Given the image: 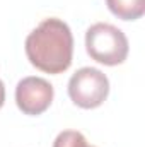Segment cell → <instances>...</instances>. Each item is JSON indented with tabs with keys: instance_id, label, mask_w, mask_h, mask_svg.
Returning <instances> with one entry per match:
<instances>
[{
	"instance_id": "1",
	"label": "cell",
	"mask_w": 145,
	"mask_h": 147,
	"mask_svg": "<svg viewBox=\"0 0 145 147\" xmlns=\"http://www.w3.org/2000/svg\"><path fill=\"white\" fill-rule=\"evenodd\" d=\"M26 55L41 72H65L73 57V36L68 24L56 17L44 19L26 38Z\"/></svg>"
},
{
	"instance_id": "2",
	"label": "cell",
	"mask_w": 145,
	"mask_h": 147,
	"mask_svg": "<svg viewBox=\"0 0 145 147\" xmlns=\"http://www.w3.org/2000/svg\"><path fill=\"white\" fill-rule=\"evenodd\" d=\"M85 50L97 63L114 67L126 60L130 45L119 28L108 22H96L85 33Z\"/></svg>"
},
{
	"instance_id": "3",
	"label": "cell",
	"mask_w": 145,
	"mask_h": 147,
	"mask_svg": "<svg viewBox=\"0 0 145 147\" xmlns=\"http://www.w3.org/2000/svg\"><path fill=\"white\" fill-rule=\"evenodd\" d=\"M109 94V80L106 74L94 67H82L68 80V96L79 108H99Z\"/></svg>"
},
{
	"instance_id": "4",
	"label": "cell",
	"mask_w": 145,
	"mask_h": 147,
	"mask_svg": "<svg viewBox=\"0 0 145 147\" xmlns=\"http://www.w3.org/2000/svg\"><path fill=\"white\" fill-rule=\"evenodd\" d=\"M55 89L43 77H24L15 87V105L24 115L38 116L53 103Z\"/></svg>"
},
{
	"instance_id": "5",
	"label": "cell",
	"mask_w": 145,
	"mask_h": 147,
	"mask_svg": "<svg viewBox=\"0 0 145 147\" xmlns=\"http://www.w3.org/2000/svg\"><path fill=\"white\" fill-rule=\"evenodd\" d=\"M106 5L121 21H137L145 14V0H106Z\"/></svg>"
},
{
	"instance_id": "6",
	"label": "cell",
	"mask_w": 145,
	"mask_h": 147,
	"mask_svg": "<svg viewBox=\"0 0 145 147\" xmlns=\"http://www.w3.org/2000/svg\"><path fill=\"white\" fill-rule=\"evenodd\" d=\"M53 147H96V146H89L84 134H80L77 130H63L56 135Z\"/></svg>"
},
{
	"instance_id": "7",
	"label": "cell",
	"mask_w": 145,
	"mask_h": 147,
	"mask_svg": "<svg viewBox=\"0 0 145 147\" xmlns=\"http://www.w3.org/2000/svg\"><path fill=\"white\" fill-rule=\"evenodd\" d=\"M5 103V87H3V82L0 80V108L3 106Z\"/></svg>"
}]
</instances>
